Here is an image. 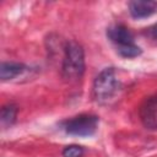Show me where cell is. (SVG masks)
Here are the masks:
<instances>
[{
    "mask_svg": "<svg viewBox=\"0 0 157 157\" xmlns=\"http://www.w3.org/2000/svg\"><path fill=\"white\" fill-rule=\"evenodd\" d=\"M121 83L113 67L102 70L93 82V98L99 104H107L119 93Z\"/></svg>",
    "mask_w": 157,
    "mask_h": 157,
    "instance_id": "cell-1",
    "label": "cell"
},
{
    "mask_svg": "<svg viewBox=\"0 0 157 157\" xmlns=\"http://www.w3.org/2000/svg\"><path fill=\"white\" fill-rule=\"evenodd\" d=\"M85 72V53L81 44L70 40L65 45L63 59V76L67 81H77Z\"/></svg>",
    "mask_w": 157,
    "mask_h": 157,
    "instance_id": "cell-2",
    "label": "cell"
},
{
    "mask_svg": "<svg viewBox=\"0 0 157 157\" xmlns=\"http://www.w3.org/2000/svg\"><path fill=\"white\" fill-rule=\"evenodd\" d=\"M99 119L93 114H80L65 123V131L74 136H91L98 128Z\"/></svg>",
    "mask_w": 157,
    "mask_h": 157,
    "instance_id": "cell-3",
    "label": "cell"
},
{
    "mask_svg": "<svg viewBox=\"0 0 157 157\" xmlns=\"http://www.w3.org/2000/svg\"><path fill=\"white\" fill-rule=\"evenodd\" d=\"M140 118L147 129H157V93L145 99L140 108Z\"/></svg>",
    "mask_w": 157,
    "mask_h": 157,
    "instance_id": "cell-4",
    "label": "cell"
},
{
    "mask_svg": "<svg viewBox=\"0 0 157 157\" xmlns=\"http://www.w3.org/2000/svg\"><path fill=\"white\" fill-rule=\"evenodd\" d=\"M107 37L117 45H128V44H134V36L131 31L123 26V25H113L107 28Z\"/></svg>",
    "mask_w": 157,
    "mask_h": 157,
    "instance_id": "cell-5",
    "label": "cell"
},
{
    "mask_svg": "<svg viewBox=\"0 0 157 157\" xmlns=\"http://www.w3.org/2000/svg\"><path fill=\"white\" fill-rule=\"evenodd\" d=\"M129 11L134 18L150 17L157 12V1L152 0H132L129 2Z\"/></svg>",
    "mask_w": 157,
    "mask_h": 157,
    "instance_id": "cell-6",
    "label": "cell"
},
{
    "mask_svg": "<svg viewBox=\"0 0 157 157\" xmlns=\"http://www.w3.org/2000/svg\"><path fill=\"white\" fill-rule=\"evenodd\" d=\"M26 70V66L20 63H1L0 66V78L2 81L12 80L21 75Z\"/></svg>",
    "mask_w": 157,
    "mask_h": 157,
    "instance_id": "cell-7",
    "label": "cell"
},
{
    "mask_svg": "<svg viewBox=\"0 0 157 157\" xmlns=\"http://www.w3.org/2000/svg\"><path fill=\"white\" fill-rule=\"evenodd\" d=\"M16 115H17V107L15 104L9 103V104L4 105L1 108V114H0L1 125L4 128L11 126L16 120Z\"/></svg>",
    "mask_w": 157,
    "mask_h": 157,
    "instance_id": "cell-8",
    "label": "cell"
},
{
    "mask_svg": "<svg viewBox=\"0 0 157 157\" xmlns=\"http://www.w3.org/2000/svg\"><path fill=\"white\" fill-rule=\"evenodd\" d=\"M117 52L123 56V58H135L141 54L140 47H137L135 43L134 44H128V45H121L117 47Z\"/></svg>",
    "mask_w": 157,
    "mask_h": 157,
    "instance_id": "cell-9",
    "label": "cell"
},
{
    "mask_svg": "<svg viewBox=\"0 0 157 157\" xmlns=\"http://www.w3.org/2000/svg\"><path fill=\"white\" fill-rule=\"evenodd\" d=\"M83 147L80 145H69L63 150L64 157H82Z\"/></svg>",
    "mask_w": 157,
    "mask_h": 157,
    "instance_id": "cell-10",
    "label": "cell"
},
{
    "mask_svg": "<svg viewBox=\"0 0 157 157\" xmlns=\"http://www.w3.org/2000/svg\"><path fill=\"white\" fill-rule=\"evenodd\" d=\"M151 33H152V36H153L155 38H157V23H155V25L152 26V28H151Z\"/></svg>",
    "mask_w": 157,
    "mask_h": 157,
    "instance_id": "cell-11",
    "label": "cell"
}]
</instances>
